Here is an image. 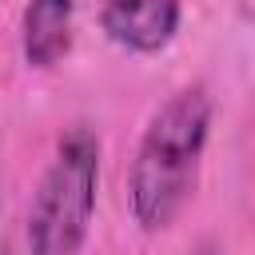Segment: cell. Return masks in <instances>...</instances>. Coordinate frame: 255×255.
<instances>
[{"instance_id": "obj_1", "label": "cell", "mask_w": 255, "mask_h": 255, "mask_svg": "<svg viewBox=\"0 0 255 255\" xmlns=\"http://www.w3.org/2000/svg\"><path fill=\"white\" fill-rule=\"evenodd\" d=\"M207 131H211V92L203 84L171 92L147 120L128 167V203L131 219L143 231H167L187 207L199 179Z\"/></svg>"}, {"instance_id": "obj_2", "label": "cell", "mask_w": 255, "mask_h": 255, "mask_svg": "<svg viewBox=\"0 0 255 255\" xmlns=\"http://www.w3.org/2000/svg\"><path fill=\"white\" fill-rule=\"evenodd\" d=\"M96 191H100V139L92 128H68L28 207L32 255H80L92 231Z\"/></svg>"}, {"instance_id": "obj_3", "label": "cell", "mask_w": 255, "mask_h": 255, "mask_svg": "<svg viewBox=\"0 0 255 255\" xmlns=\"http://www.w3.org/2000/svg\"><path fill=\"white\" fill-rule=\"evenodd\" d=\"M183 0H100V24L112 44L135 56L163 52L179 32Z\"/></svg>"}, {"instance_id": "obj_4", "label": "cell", "mask_w": 255, "mask_h": 255, "mask_svg": "<svg viewBox=\"0 0 255 255\" xmlns=\"http://www.w3.org/2000/svg\"><path fill=\"white\" fill-rule=\"evenodd\" d=\"M72 16L76 0H28L20 16V52L36 72L56 68L72 48Z\"/></svg>"}, {"instance_id": "obj_5", "label": "cell", "mask_w": 255, "mask_h": 255, "mask_svg": "<svg viewBox=\"0 0 255 255\" xmlns=\"http://www.w3.org/2000/svg\"><path fill=\"white\" fill-rule=\"evenodd\" d=\"M191 255H223V251H219V247H211V243H203V247H195Z\"/></svg>"}, {"instance_id": "obj_6", "label": "cell", "mask_w": 255, "mask_h": 255, "mask_svg": "<svg viewBox=\"0 0 255 255\" xmlns=\"http://www.w3.org/2000/svg\"><path fill=\"white\" fill-rule=\"evenodd\" d=\"M0 255H12V251H8V247H4V243H0Z\"/></svg>"}]
</instances>
